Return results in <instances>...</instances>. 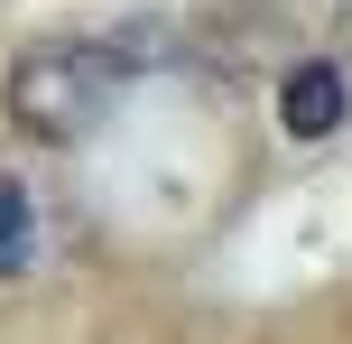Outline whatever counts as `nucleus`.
Masks as SVG:
<instances>
[{
    "label": "nucleus",
    "instance_id": "1",
    "mask_svg": "<svg viewBox=\"0 0 352 344\" xmlns=\"http://www.w3.org/2000/svg\"><path fill=\"white\" fill-rule=\"evenodd\" d=\"M111 103H121V56L111 47H37L10 65V121L47 149L84 140Z\"/></svg>",
    "mask_w": 352,
    "mask_h": 344
},
{
    "label": "nucleus",
    "instance_id": "2",
    "mask_svg": "<svg viewBox=\"0 0 352 344\" xmlns=\"http://www.w3.org/2000/svg\"><path fill=\"white\" fill-rule=\"evenodd\" d=\"M352 112V93H343V65H324V56H306V65H287V84H278V130L287 140H324Z\"/></svg>",
    "mask_w": 352,
    "mask_h": 344
},
{
    "label": "nucleus",
    "instance_id": "3",
    "mask_svg": "<svg viewBox=\"0 0 352 344\" xmlns=\"http://www.w3.org/2000/svg\"><path fill=\"white\" fill-rule=\"evenodd\" d=\"M37 261V214H28V186L19 177H0V279L10 270H28Z\"/></svg>",
    "mask_w": 352,
    "mask_h": 344
},
{
    "label": "nucleus",
    "instance_id": "4",
    "mask_svg": "<svg viewBox=\"0 0 352 344\" xmlns=\"http://www.w3.org/2000/svg\"><path fill=\"white\" fill-rule=\"evenodd\" d=\"M343 93H352V65H343Z\"/></svg>",
    "mask_w": 352,
    "mask_h": 344
}]
</instances>
